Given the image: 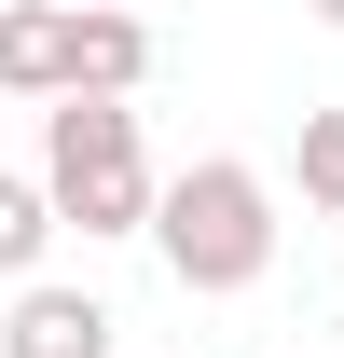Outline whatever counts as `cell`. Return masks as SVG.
<instances>
[{"instance_id": "1", "label": "cell", "mask_w": 344, "mask_h": 358, "mask_svg": "<svg viewBox=\"0 0 344 358\" xmlns=\"http://www.w3.org/2000/svg\"><path fill=\"white\" fill-rule=\"evenodd\" d=\"M152 248L193 303H234L275 275V179L248 152H193L179 179H152Z\"/></svg>"}, {"instance_id": "2", "label": "cell", "mask_w": 344, "mask_h": 358, "mask_svg": "<svg viewBox=\"0 0 344 358\" xmlns=\"http://www.w3.org/2000/svg\"><path fill=\"white\" fill-rule=\"evenodd\" d=\"M28 179L55 193L69 234H152V138H138V96H55Z\"/></svg>"}, {"instance_id": "3", "label": "cell", "mask_w": 344, "mask_h": 358, "mask_svg": "<svg viewBox=\"0 0 344 358\" xmlns=\"http://www.w3.org/2000/svg\"><path fill=\"white\" fill-rule=\"evenodd\" d=\"M110 331H124V317L96 303V289L28 275V289H14V317H0V358H110Z\"/></svg>"}, {"instance_id": "4", "label": "cell", "mask_w": 344, "mask_h": 358, "mask_svg": "<svg viewBox=\"0 0 344 358\" xmlns=\"http://www.w3.org/2000/svg\"><path fill=\"white\" fill-rule=\"evenodd\" d=\"M69 28H83V0H0V96H69Z\"/></svg>"}, {"instance_id": "5", "label": "cell", "mask_w": 344, "mask_h": 358, "mask_svg": "<svg viewBox=\"0 0 344 358\" xmlns=\"http://www.w3.org/2000/svg\"><path fill=\"white\" fill-rule=\"evenodd\" d=\"M138 83H152V14L83 0V28H69V96H138Z\"/></svg>"}, {"instance_id": "6", "label": "cell", "mask_w": 344, "mask_h": 358, "mask_svg": "<svg viewBox=\"0 0 344 358\" xmlns=\"http://www.w3.org/2000/svg\"><path fill=\"white\" fill-rule=\"evenodd\" d=\"M55 234H69V221H55V193H42L28 166H0V275H14V289L42 275V248H55Z\"/></svg>"}, {"instance_id": "7", "label": "cell", "mask_w": 344, "mask_h": 358, "mask_svg": "<svg viewBox=\"0 0 344 358\" xmlns=\"http://www.w3.org/2000/svg\"><path fill=\"white\" fill-rule=\"evenodd\" d=\"M289 179H303V207H317V221H344V110H303Z\"/></svg>"}, {"instance_id": "8", "label": "cell", "mask_w": 344, "mask_h": 358, "mask_svg": "<svg viewBox=\"0 0 344 358\" xmlns=\"http://www.w3.org/2000/svg\"><path fill=\"white\" fill-rule=\"evenodd\" d=\"M317 28H344V0H317Z\"/></svg>"}, {"instance_id": "9", "label": "cell", "mask_w": 344, "mask_h": 358, "mask_svg": "<svg viewBox=\"0 0 344 358\" xmlns=\"http://www.w3.org/2000/svg\"><path fill=\"white\" fill-rule=\"evenodd\" d=\"M124 14H138V0H124Z\"/></svg>"}]
</instances>
